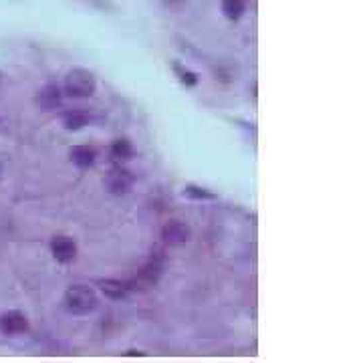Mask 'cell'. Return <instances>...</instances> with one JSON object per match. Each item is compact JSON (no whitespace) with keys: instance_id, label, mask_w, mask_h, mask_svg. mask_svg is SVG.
<instances>
[{"instance_id":"obj_1","label":"cell","mask_w":363,"mask_h":363,"mask_svg":"<svg viewBox=\"0 0 363 363\" xmlns=\"http://www.w3.org/2000/svg\"><path fill=\"white\" fill-rule=\"evenodd\" d=\"M97 295L87 285H73L65 293V305L73 315H87L97 307Z\"/></svg>"},{"instance_id":"obj_2","label":"cell","mask_w":363,"mask_h":363,"mask_svg":"<svg viewBox=\"0 0 363 363\" xmlns=\"http://www.w3.org/2000/svg\"><path fill=\"white\" fill-rule=\"evenodd\" d=\"M95 77L87 69H73L65 79V93L69 97L83 99L95 93Z\"/></svg>"},{"instance_id":"obj_3","label":"cell","mask_w":363,"mask_h":363,"mask_svg":"<svg viewBox=\"0 0 363 363\" xmlns=\"http://www.w3.org/2000/svg\"><path fill=\"white\" fill-rule=\"evenodd\" d=\"M161 238L166 245L170 247H182L190 240V228L186 227L180 220H172V222H166L161 228Z\"/></svg>"},{"instance_id":"obj_4","label":"cell","mask_w":363,"mask_h":363,"mask_svg":"<svg viewBox=\"0 0 363 363\" xmlns=\"http://www.w3.org/2000/svg\"><path fill=\"white\" fill-rule=\"evenodd\" d=\"M28 329V319L21 311H8L0 315V333L4 335H23Z\"/></svg>"},{"instance_id":"obj_5","label":"cell","mask_w":363,"mask_h":363,"mask_svg":"<svg viewBox=\"0 0 363 363\" xmlns=\"http://www.w3.org/2000/svg\"><path fill=\"white\" fill-rule=\"evenodd\" d=\"M51 252H53V256H55L59 263L67 265V263H73V260L77 258V245H75V240H71L69 236H57V238L51 242Z\"/></svg>"},{"instance_id":"obj_6","label":"cell","mask_w":363,"mask_h":363,"mask_svg":"<svg viewBox=\"0 0 363 363\" xmlns=\"http://www.w3.org/2000/svg\"><path fill=\"white\" fill-rule=\"evenodd\" d=\"M105 184H107V188H109L112 192H115V194H125V192L132 190L134 178H132V174H130L127 170L117 168V170H112V172H109Z\"/></svg>"},{"instance_id":"obj_7","label":"cell","mask_w":363,"mask_h":363,"mask_svg":"<svg viewBox=\"0 0 363 363\" xmlns=\"http://www.w3.org/2000/svg\"><path fill=\"white\" fill-rule=\"evenodd\" d=\"M37 103L46 109V112H51V109H55L59 103H61V91L57 85H46L43 89L39 91V95H37Z\"/></svg>"},{"instance_id":"obj_8","label":"cell","mask_w":363,"mask_h":363,"mask_svg":"<svg viewBox=\"0 0 363 363\" xmlns=\"http://www.w3.org/2000/svg\"><path fill=\"white\" fill-rule=\"evenodd\" d=\"M101 287V293L107 296V299H114V301H121L127 296V287L121 283V281H115V278H105L99 283Z\"/></svg>"},{"instance_id":"obj_9","label":"cell","mask_w":363,"mask_h":363,"mask_svg":"<svg viewBox=\"0 0 363 363\" xmlns=\"http://www.w3.org/2000/svg\"><path fill=\"white\" fill-rule=\"evenodd\" d=\"M71 159L79 166V168H89L95 161V150L89 145H77L71 150Z\"/></svg>"},{"instance_id":"obj_10","label":"cell","mask_w":363,"mask_h":363,"mask_svg":"<svg viewBox=\"0 0 363 363\" xmlns=\"http://www.w3.org/2000/svg\"><path fill=\"white\" fill-rule=\"evenodd\" d=\"M112 156L115 159L125 161V159H130L134 156V148H132V143L127 139H117V141H114V145H112Z\"/></svg>"},{"instance_id":"obj_11","label":"cell","mask_w":363,"mask_h":363,"mask_svg":"<svg viewBox=\"0 0 363 363\" xmlns=\"http://www.w3.org/2000/svg\"><path fill=\"white\" fill-rule=\"evenodd\" d=\"M222 12L228 19H238L245 12V0H222Z\"/></svg>"},{"instance_id":"obj_12","label":"cell","mask_w":363,"mask_h":363,"mask_svg":"<svg viewBox=\"0 0 363 363\" xmlns=\"http://www.w3.org/2000/svg\"><path fill=\"white\" fill-rule=\"evenodd\" d=\"M87 121H89V117L83 112H71V114L65 115V127L67 130H81V127L87 125Z\"/></svg>"},{"instance_id":"obj_13","label":"cell","mask_w":363,"mask_h":363,"mask_svg":"<svg viewBox=\"0 0 363 363\" xmlns=\"http://www.w3.org/2000/svg\"><path fill=\"white\" fill-rule=\"evenodd\" d=\"M180 81L186 85H196L198 83V77L190 71H180Z\"/></svg>"}]
</instances>
